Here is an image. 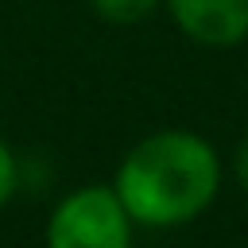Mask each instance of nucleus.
<instances>
[{
	"label": "nucleus",
	"instance_id": "3",
	"mask_svg": "<svg viewBox=\"0 0 248 248\" xmlns=\"http://www.w3.org/2000/svg\"><path fill=\"white\" fill-rule=\"evenodd\" d=\"M174 23L205 46H232L248 39V0H167Z\"/></svg>",
	"mask_w": 248,
	"mask_h": 248
},
{
	"label": "nucleus",
	"instance_id": "5",
	"mask_svg": "<svg viewBox=\"0 0 248 248\" xmlns=\"http://www.w3.org/2000/svg\"><path fill=\"white\" fill-rule=\"evenodd\" d=\"M12 190H16V159H12L8 143L0 140V205L12 198Z\"/></svg>",
	"mask_w": 248,
	"mask_h": 248
},
{
	"label": "nucleus",
	"instance_id": "6",
	"mask_svg": "<svg viewBox=\"0 0 248 248\" xmlns=\"http://www.w3.org/2000/svg\"><path fill=\"white\" fill-rule=\"evenodd\" d=\"M236 178H240V186L248 190V136H244V143L236 147Z\"/></svg>",
	"mask_w": 248,
	"mask_h": 248
},
{
	"label": "nucleus",
	"instance_id": "1",
	"mask_svg": "<svg viewBox=\"0 0 248 248\" xmlns=\"http://www.w3.org/2000/svg\"><path fill=\"white\" fill-rule=\"evenodd\" d=\"M221 186L217 151L194 132H155L140 140L120 170H116V198L124 202L128 217L151 229H170L194 221Z\"/></svg>",
	"mask_w": 248,
	"mask_h": 248
},
{
	"label": "nucleus",
	"instance_id": "2",
	"mask_svg": "<svg viewBox=\"0 0 248 248\" xmlns=\"http://www.w3.org/2000/svg\"><path fill=\"white\" fill-rule=\"evenodd\" d=\"M132 217L116 190L81 186L66 194L46 221V248H128Z\"/></svg>",
	"mask_w": 248,
	"mask_h": 248
},
{
	"label": "nucleus",
	"instance_id": "4",
	"mask_svg": "<svg viewBox=\"0 0 248 248\" xmlns=\"http://www.w3.org/2000/svg\"><path fill=\"white\" fill-rule=\"evenodd\" d=\"M155 8H159V0H93V12L108 23H140Z\"/></svg>",
	"mask_w": 248,
	"mask_h": 248
}]
</instances>
